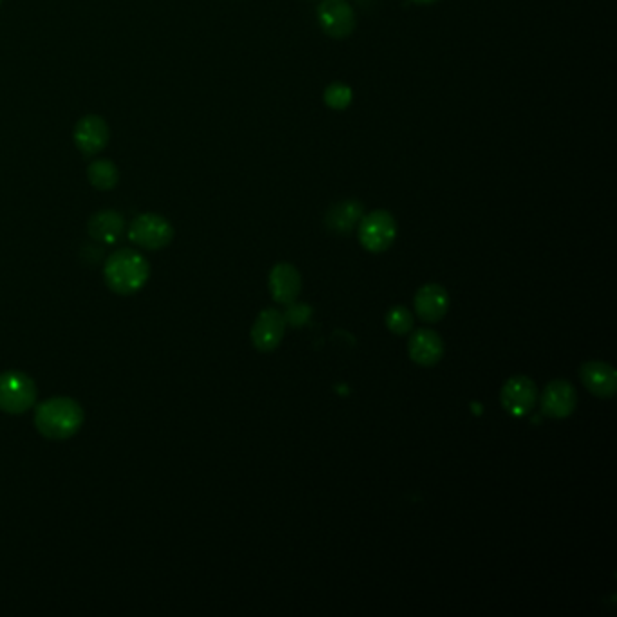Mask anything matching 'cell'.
<instances>
[{
    "label": "cell",
    "mask_w": 617,
    "mask_h": 617,
    "mask_svg": "<svg viewBox=\"0 0 617 617\" xmlns=\"http://www.w3.org/2000/svg\"><path fill=\"white\" fill-rule=\"evenodd\" d=\"M109 126L98 115H88L80 118L73 129V140L77 149L84 156H97L109 144Z\"/></svg>",
    "instance_id": "ba28073f"
},
{
    "label": "cell",
    "mask_w": 617,
    "mask_h": 617,
    "mask_svg": "<svg viewBox=\"0 0 617 617\" xmlns=\"http://www.w3.org/2000/svg\"><path fill=\"white\" fill-rule=\"evenodd\" d=\"M362 203L360 201H355V200H348V201H342V203H337L333 205L328 214H326V225L330 230L337 232V234H348L351 232L360 218L364 216L362 214Z\"/></svg>",
    "instance_id": "2e32d148"
},
{
    "label": "cell",
    "mask_w": 617,
    "mask_h": 617,
    "mask_svg": "<svg viewBox=\"0 0 617 617\" xmlns=\"http://www.w3.org/2000/svg\"><path fill=\"white\" fill-rule=\"evenodd\" d=\"M386 326L395 335H406L413 330V313L404 306H393L386 313Z\"/></svg>",
    "instance_id": "ac0fdd59"
},
{
    "label": "cell",
    "mask_w": 617,
    "mask_h": 617,
    "mask_svg": "<svg viewBox=\"0 0 617 617\" xmlns=\"http://www.w3.org/2000/svg\"><path fill=\"white\" fill-rule=\"evenodd\" d=\"M0 3H3V0H0Z\"/></svg>",
    "instance_id": "7402d4cb"
},
{
    "label": "cell",
    "mask_w": 617,
    "mask_h": 617,
    "mask_svg": "<svg viewBox=\"0 0 617 617\" xmlns=\"http://www.w3.org/2000/svg\"><path fill=\"white\" fill-rule=\"evenodd\" d=\"M129 239L145 250H162L174 239V227L160 214L145 212L133 220L129 227Z\"/></svg>",
    "instance_id": "277c9868"
},
{
    "label": "cell",
    "mask_w": 617,
    "mask_h": 617,
    "mask_svg": "<svg viewBox=\"0 0 617 617\" xmlns=\"http://www.w3.org/2000/svg\"><path fill=\"white\" fill-rule=\"evenodd\" d=\"M301 274L290 263H279L272 268L268 276V288L276 303L292 304L301 294Z\"/></svg>",
    "instance_id": "4fadbf2b"
},
{
    "label": "cell",
    "mask_w": 617,
    "mask_h": 617,
    "mask_svg": "<svg viewBox=\"0 0 617 617\" xmlns=\"http://www.w3.org/2000/svg\"><path fill=\"white\" fill-rule=\"evenodd\" d=\"M312 313H313V312H312L310 306H306V304H294V303H292V306H290L288 312L285 313V321L297 328V326L306 324V321L312 317Z\"/></svg>",
    "instance_id": "ffe728a7"
},
{
    "label": "cell",
    "mask_w": 617,
    "mask_h": 617,
    "mask_svg": "<svg viewBox=\"0 0 617 617\" xmlns=\"http://www.w3.org/2000/svg\"><path fill=\"white\" fill-rule=\"evenodd\" d=\"M351 98H353L351 88L342 82H335L328 86L324 91V104L335 111L346 109L351 104Z\"/></svg>",
    "instance_id": "d6986e66"
},
{
    "label": "cell",
    "mask_w": 617,
    "mask_h": 617,
    "mask_svg": "<svg viewBox=\"0 0 617 617\" xmlns=\"http://www.w3.org/2000/svg\"><path fill=\"white\" fill-rule=\"evenodd\" d=\"M317 21L332 39H346L357 26L355 12L346 0H323L317 8Z\"/></svg>",
    "instance_id": "8992f818"
},
{
    "label": "cell",
    "mask_w": 617,
    "mask_h": 617,
    "mask_svg": "<svg viewBox=\"0 0 617 617\" xmlns=\"http://www.w3.org/2000/svg\"><path fill=\"white\" fill-rule=\"evenodd\" d=\"M449 310V294L438 283L424 285L415 294V313L425 323H438Z\"/></svg>",
    "instance_id": "7c38bea8"
},
{
    "label": "cell",
    "mask_w": 617,
    "mask_h": 617,
    "mask_svg": "<svg viewBox=\"0 0 617 617\" xmlns=\"http://www.w3.org/2000/svg\"><path fill=\"white\" fill-rule=\"evenodd\" d=\"M538 400V388L532 379L525 375H514L510 377L501 391H500V402L501 407L510 415V416H525L532 411Z\"/></svg>",
    "instance_id": "52a82bcc"
},
{
    "label": "cell",
    "mask_w": 617,
    "mask_h": 617,
    "mask_svg": "<svg viewBox=\"0 0 617 617\" xmlns=\"http://www.w3.org/2000/svg\"><path fill=\"white\" fill-rule=\"evenodd\" d=\"M88 180L97 191H113L120 182L118 165L113 160H95L88 167Z\"/></svg>",
    "instance_id": "e0dca14e"
},
{
    "label": "cell",
    "mask_w": 617,
    "mask_h": 617,
    "mask_svg": "<svg viewBox=\"0 0 617 617\" xmlns=\"http://www.w3.org/2000/svg\"><path fill=\"white\" fill-rule=\"evenodd\" d=\"M407 351L415 364L431 368L438 364L444 357V341L436 332L429 328H422L411 335Z\"/></svg>",
    "instance_id": "5bb4252c"
},
{
    "label": "cell",
    "mask_w": 617,
    "mask_h": 617,
    "mask_svg": "<svg viewBox=\"0 0 617 617\" xmlns=\"http://www.w3.org/2000/svg\"><path fill=\"white\" fill-rule=\"evenodd\" d=\"M541 413L548 418H568L577 404L575 389L566 380H552L547 384L543 395H541Z\"/></svg>",
    "instance_id": "30bf717a"
},
{
    "label": "cell",
    "mask_w": 617,
    "mask_h": 617,
    "mask_svg": "<svg viewBox=\"0 0 617 617\" xmlns=\"http://www.w3.org/2000/svg\"><path fill=\"white\" fill-rule=\"evenodd\" d=\"M579 379L583 386L599 398H612L617 391V373L606 362H601V360L584 362L579 369Z\"/></svg>",
    "instance_id": "8fae6325"
},
{
    "label": "cell",
    "mask_w": 617,
    "mask_h": 617,
    "mask_svg": "<svg viewBox=\"0 0 617 617\" xmlns=\"http://www.w3.org/2000/svg\"><path fill=\"white\" fill-rule=\"evenodd\" d=\"M151 276L149 261L133 248H120L111 254L104 265V279L109 290L118 295H135Z\"/></svg>",
    "instance_id": "7a4b0ae2"
},
{
    "label": "cell",
    "mask_w": 617,
    "mask_h": 617,
    "mask_svg": "<svg viewBox=\"0 0 617 617\" xmlns=\"http://www.w3.org/2000/svg\"><path fill=\"white\" fill-rule=\"evenodd\" d=\"M411 3H416V5H433V3H436V0H411Z\"/></svg>",
    "instance_id": "44dd1931"
},
{
    "label": "cell",
    "mask_w": 617,
    "mask_h": 617,
    "mask_svg": "<svg viewBox=\"0 0 617 617\" xmlns=\"http://www.w3.org/2000/svg\"><path fill=\"white\" fill-rule=\"evenodd\" d=\"M285 330H286V321L279 310L276 308L263 310L259 317L256 319L252 332H250L254 348L263 353L274 351L281 344L285 337Z\"/></svg>",
    "instance_id": "9c48e42d"
},
{
    "label": "cell",
    "mask_w": 617,
    "mask_h": 617,
    "mask_svg": "<svg viewBox=\"0 0 617 617\" xmlns=\"http://www.w3.org/2000/svg\"><path fill=\"white\" fill-rule=\"evenodd\" d=\"M37 384L23 371L0 373V411L6 415H24L37 402Z\"/></svg>",
    "instance_id": "3957f363"
},
{
    "label": "cell",
    "mask_w": 617,
    "mask_h": 617,
    "mask_svg": "<svg viewBox=\"0 0 617 617\" xmlns=\"http://www.w3.org/2000/svg\"><path fill=\"white\" fill-rule=\"evenodd\" d=\"M397 238V221L388 210H373L359 221V241L371 254L386 252Z\"/></svg>",
    "instance_id": "5b68a950"
},
{
    "label": "cell",
    "mask_w": 617,
    "mask_h": 617,
    "mask_svg": "<svg viewBox=\"0 0 617 617\" xmlns=\"http://www.w3.org/2000/svg\"><path fill=\"white\" fill-rule=\"evenodd\" d=\"M84 422V407L70 397L48 398L35 411V427L48 440H68L82 429Z\"/></svg>",
    "instance_id": "6da1fadb"
},
{
    "label": "cell",
    "mask_w": 617,
    "mask_h": 617,
    "mask_svg": "<svg viewBox=\"0 0 617 617\" xmlns=\"http://www.w3.org/2000/svg\"><path fill=\"white\" fill-rule=\"evenodd\" d=\"M124 229H126L124 216L118 214L117 210H100L93 214L88 221L89 236L100 243H109V245L115 243L124 234Z\"/></svg>",
    "instance_id": "9a60e30c"
}]
</instances>
